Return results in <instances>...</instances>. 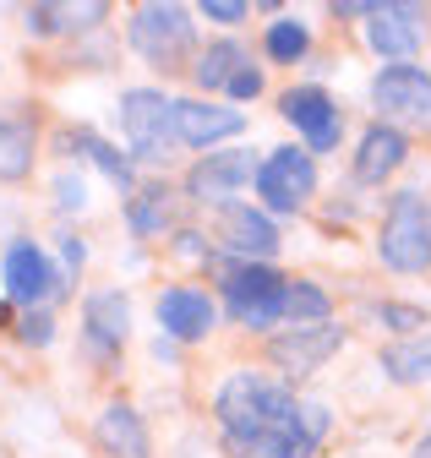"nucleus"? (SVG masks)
<instances>
[{
	"mask_svg": "<svg viewBox=\"0 0 431 458\" xmlns=\"http://www.w3.org/2000/svg\"><path fill=\"white\" fill-rule=\"evenodd\" d=\"M213 278H219L224 306L241 327H274L284 317L290 278L274 262H213Z\"/></svg>",
	"mask_w": 431,
	"mask_h": 458,
	"instance_id": "nucleus-2",
	"label": "nucleus"
},
{
	"mask_svg": "<svg viewBox=\"0 0 431 458\" xmlns=\"http://www.w3.org/2000/svg\"><path fill=\"white\" fill-rule=\"evenodd\" d=\"M415 458H431V437H426V442H420V447H415Z\"/></svg>",
	"mask_w": 431,
	"mask_h": 458,
	"instance_id": "nucleus-35",
	"label": "nucleus"
},
{
	"mask_svg": "<svg viewBox=\"0 0 431 458\" xmlns=\"http://www.w3.org/2000/svg\"><path fill=\"white\" fill-rule=\"evenodd\" d=\"M55 246H61V262H66V273H82V262H88V241H77V235H61Z\"/></svg>",
	"mask_w": 431,
	"mask_h": 458,
	"instance_id": "nucleus-33",
	"label": "nucleus"
},
{
	"mask_svg": "<svg viewBox=\"0 0 431 458\" xmlns=\"http://www.w3.org/2000/svg\"><path fill=\"white\" fill-rule=\"evenodd\" d=\"M224 93H230L235 104H246V98H257V93H262V72H257V66L246 61V66H241V72L230 77V88H224Z\"/></svg>",
	"mask_w": 431,
	"mask_h": 458,
	"instance_id": "nucleus-30",
	"label": "nucleus"
},
{
	"mask_svg": "<svg viewBox=\"0 0 431 458\" xmlns=\"http://www.w3.org/2000/svg\"><path fill=\"white\" fill-rule=\"evenodd\" d=\"M246 131V114L235 104H207V98H175V142L181 148H219Z\"/></svg>",
	"mask_w": 431,
	"mask_h": 458,
	"instance_id": "nucleus-13",
	"label": "nucleus"
},
{
	"mask_svg": "<svg viewBox=\"0 0 431 458\" xmlns=\"http://www.w3.org/2000/svg\"><path fill=\"white\" fill-rule=\"evenodd\" d=\"M121 131L137 164H165L175 148V98L158 88H131L121 93Z\"/></svg>",
	"mask_w": 431,
	"mask_h": 458,
	"instance_id": "nucleus-5",
	"label": "nucleus"
},
{
	"mask_svg": "<svg viewBox=\"0 0 431 458\" xmlns=\"http://www.w3.org/2000/svg\"><path fill=\"white\" fill-rule=\"evenodd\" d=\"M17 338L33 344V350H49V344H55V317H49V306L22 311V317H17Z\"/></svg>",
	"mask_w": 431,
	"mask_h": 458,
	"instance_id": "nucleus-28",
	"label": "nucleus"
},
{
	"mask_svg": "<svg viewBox=\"0 0 431 458\" xmlns=\"http://www.w3.org/2000/svg\"><path fill=\"white\" fill-rule=\"evenodd\" d=\"M170 218H175V197H170L165 181H153V186H137V191H131V202H126V224H131V235H137V241H158V235L170 229Z\"/></svg>",
	"mask_w": 431,
	"mask_h": 458,
	"instance_id": "nucleus-22",
	"label": "nucleus"
},
{
	"mask_svg": "<svg viewBox=\"0 0 431 458\" xmlns=\"http://www.w3.org/2000/svg\"><path fill=\"white\" fill-rule=\"evenodd\" d=\"M328 311H334V301H328V290L322 284H311V278H295L290 290H284V317L300 327V322H328Z\"/></svg>",
	"mask_w": 431,
	"mask_h": 458,
	"instance_id": "nucleus-27",
	"label": "nucleus"
},
{
	"mask_svg": "<svg viewBox=\"0 0 431 458\" xmlns=\"http://www.w3.org/2000/svg\"><path fill=\"white\" fill-rule=\"evenodd\" d=\"M371 104L376 114H388V126H431V77L410 66H383L371 77Z\"/></svg>",
	"mask_w": 431,
	"mask_h": 458,
	"instance_id": "nucleus-8",
	"label": "nucleus"
},
{
	"mask_svg": "<svg viewBox=\"0 0 431 458\" xmlns=\"http://www.w3.org/2000/svg\"><path fill=\"white\" fill-rule=\"evenodd\" d=\"M262 49H267V61H279V66H300L311 55V28L300 17H279L262 33Z\"/></svg>",
	"mask_w": 431,
	"mask_h": 458,
	"instance_id": "nucleus-25",
	"label": "nucleus"
},
{
	"mask_svg": "<svg viewBox=\"0 0 431 458\" xmlns=\"http://www.w3.org/2000/svg\"><path fill=\"white\" fill-rule=\"evenodd\" d=\"M383 322L399 327V333H420V327H426V317H420L415 306H383Z\"/></svg>",
	"mask_w": 431,
	"mask_h": 458,
	"instance_id": "nucleus-32",
	"label": "nucleus"
},
{
	"mask_svg": "<svg viewBox=\"0 0 431 458\" xmlns=\"http://www.w3.org/2000/svg\"><path fill=\"white\" fill-rule=\"evenodd\" d=\"M295 404H300L295 387L284 377H267V371H230L219 382V393H213V415H219L230 447H251L279 420H290Z\"/></svg>",
	"mask_w": 431,
	"mask_h": 458,
	"instance_id": "nucleus-1",
	"label": "nucleus"
},
{
	"mask_svg": "<svg viewBox=\"0 0 431 458\" xmlns=\"http://www.w3.org/2000/svg\"><path fill=\"white\" fill-rule=\"evenodd\" d=\"M219 246L230 262H274L279 257V224L251 202H224L219 208Z\"/></svg>",
	"mask_w": 431,
	"mask_h": 458,
	"instance_id": "nucleus-12",
	"label": "nucleus"
},
{
	"mask_svg": "<svg viewBox=\"0 0 431 458\" xmlns=\"http://www.w3.org/2000/svg\"><path fill=\"white\" fill-rule=\"evenodd\" d=\"M126 38H131V49L142 55L148 66L175 72L186 55H191V44H197V28H191V12L175 6V0H148V6L131 12Z\"/></svg>",
	"mask_w": 431,
	"mask_h": 458,
	"instance_id": "nucleus-4",
	"label": "nucleus"
},
{
	"mask_svg": "<svg viewBox=\"0 0 431 458\" xmlns=\"http://www.w3.org/2000/svg\"><path fill=\"white\" fill-rule=\"evenodd\" d=\"M202 17L219 28H235V22H246V6L241 0H202Z\"/></svg>",
	"mask_w": 431,
	"mask_h": 458,
	"instance_id": "nucleus-31",
	"label": "nucleus"
},
{
	"mask_svg": "<svg viewBox=\"0 0 431 458\" xmlns=\"http://www.w3.org/2000/svg\"><path fill=\"white\" fill-rule=\"evenodd\" d=\"M317 191V158L306 148H274L257 164V197L267 213H300Z\"/></svg>",
	"mask_w": 431,
	"mask_h": 458,
	"instance_id": "nucleus-6",
	"label": "nucleus"
},
{
	"mask_svg": "<svg viewBox=\"0 0 431 458\" xmlns=\"http://www.w3.org/2000/svg\"><path fill=\"white\" fill-rule=\"evenodd\" d=\"M175 246H181V257H186V262H202V235H181Z\"/></svg>",
	"mask_w": 431,
	"mask_h": 458,
	"instance_id": "nucleus-34",
	"label": "nucleus"
},
{
	"mask_svg": "<svg viewBox=\"0 0 431 458\" xmlns=\"http://www.w3.org/2000/svg\"><path fill=\"white\" fill-rule=\"evenodd\" d=\"M33 148L38 131L22 109H0V181H28L33 175Z\"/></svg>",
	"mask_w": 431,
	"mask_h": 458,
	"instance_id": "nucleus-21",
	"label": "nucleus"
},
{
	"mask_svg": "<svg viewBox=\"0 0 431 458\" xmlns=\"http://www.w3.org/2000/svg\"><path fill=\"white\" fill-rule=\"evenodd\" d=\"M279 114L306 137V153H311V158H317V153H334L339 137H344V114H339V104L328 98V88H317V82L290 88V93L279 98Z\"/></svg>",
	"mask_w": 431,
	"mask_h": 458,
	"instance_id": "nucleus-10",
	"label": "nucleus"
},
{
	"mask_svg": "<svg viewBox=\"0 0 431 458\" xmlns=\"http://www.w3.org/2000/svg\"><path fill=\"white\" fill-rule=\"evenodd\" d=\"M383 371L393 382H431V338H399L383 350Z\"/></svg>",
	"mask_w": 431,
	"mask_h": 458,
	"instance_id": "nucleus-24",
	"label": "nucleus"
},
{
	"mask_svg": "<svg viewBox=\"0 0 431 458\" xmlns=\"http://www.w3.org/2000/svg\"><path fill=\"white\" fill-rule=\"evenodd\" d=\"M98 442L110 458H153V442H148V426L131 404H104L98 415Z\"/></svg>",
	"mask_w": 431,
	"mask_h": 458,
	"instance_id": "nucleus-20",
	"label": "nucleus"
},
{
	"mask_svg": "<svg viewBox=\"0 0 431 458\" xmlns=\"http://www.w3.org/2000/svg\"><path fill=\"white\" fill-rule=\"evenodd\" d=\"M404 158H410V142H404V131H393V126H366V137H360V148H355V181H366V186H383L388 175H399L404 169Z\"/></svg>",
	"mask_w": 431,
	"mask_h": 458,
	"instance_id": "nucleus-18",
	"label": "nucleus"
},
{
	"mask_svg": "<svg viewBox=\"0 0 431 458\" xmlns=\"http://www.w3.org/2000/svg\"><path fill=\"white\" fill-rule=\"evenodd\" d=\"M0 284L17 306H49L55 295H66V273H55V262L44 257V246L33 241H12L6 257H0Z\"/></svg>",
	"mask_w": 431,
	"mask_h": 458,
	"instance_id": "nucleus-7",
	"label": "nucleus"
},
{
	"mask_svg": "<svg viewBox=\"0 0 431 458\" xmlns=\"http://www.w3.org/2000/svg\"><path fill=\"white\" fill-rule=\"evenodd\" d=\"M104 17H110V6H104V0H82V6H66V0H38V6L22 12L28 33H38V38H55V33H93Z\"/></svg>",
	"mask_w": 431,
	"mask_h": 458,
	"instance_id": "nucleus-19",
	"label": "nucleus"
},
{
	"mask_svg": "<svg viewBox=\"0 0 431 458\" xmlns=\"http://www.w3.org/2000/svg\"><path fill=\"white\" fill-rule=\"evenodd\" d=\"M61 148H66V153H72V148H77V153H88V158H93V164H98L115 186H126V191H131V158H121V148H115V142H104V137H93V131H77V137L66 131V137H61Z\"/></svg>",
	"mask_w": 431,
	"mask_h": 458,
	"instance_id": "nucleus-26",
	"label": "nucleus"
},
{
	"mask_svg": "<svg viewBox=\"0 0 431 458\" xmlns=\"http://www.w3.org/2000/svg\"><path fill=\"white\" fill-rule=\"evenodd\" d=\"M55 208H61V213H82V208H88V186H82V175H72V169H66V175L55 181Z\"/></svg>",
	"mask_w": 431,
	"mask_h": 458,
	"instance_id": "nucleus-29",
	"label": "nucleus"
},
{
	"mask_svg": "<svg viewBox=\"0 0 431 458\" xmlns=\"http://www.w3.org/2000/svg\"><path fill=\"white\" fill-rule=\"evenodd\" d=\"M257 164H262V158H251L246 148L207 153V158H197V164L186 169V191H191L197 202L224 208V202H235L246 186H257Z\"/></svg>",
	"mask_w": 431,
	"mask_h": 458,
	"instance_id": "nucleus-11",
	"label": "nucleus"
},
{
	"mask_svg": "<svg viewBox=\"0 0 431 458\" xmlns=\"http://www.w3.org/2000/svg\"><path fill=\"white\" fill-rule=\"evenodd\" d=\"M126 333H131V301H126V290H93L82 301V338H88V350L98 360L121 355Z\"/></svg>",
	"mask_w": 431,
	"mask_h": 458,
	"instance_id": "nucleus-16",
	"label": "nucleus"
},
{
	"mask_svg": "<svg viewBox=\"0 0 431 458\" xmlns=\"http://www.w3.org/2000/svg\"><path fill=\"white\" fill-rule=\"evenodd\" d=\"M339 344H344V333L334 327V322H317V327H290V333H274V360H279V371L284 377H311L328 355H339Z\"/></svg>",
	"mask_w": 431,
	"mask_h": 458,
	"instance_id": "nucleus-17",
	"label": "nucleus"
},
{
	"mask_svg": "<svg viewBox=\"0 0 431 458\" xmlns=\"http://www.w3.org/2000/svg\"><path fill=\"white\" fill-rule=\"evenodd\" d=\"M420 6H371L366 12V44L383 55L388 66H410V55L420 49Z\"/></svg>",
	"mask_w": 431,
	"mask_h": 458,
	"instance_id": "nucleus-14",
	"label": "nucleus"
},
{
	"mask_svg": "<svg viewBox=\"0 0 431 458\" xmlns=\"http://www.w3.org/2000/svg\"><path fill=\"white\" fill-rule=\"evenodd\" d=\"M328 404H317V398H300L290 410V420H279L267 437H257L251 447H230L235 458H311L317 442L328 437Z\"/></svg>",
	"mask_w": 431,
	"mask_h": 458,
	"instance_id": "nucleus-9",
	"label": "nucleus"
},
{
	"mask_svg": "<svg viewBox=\"0 0 431 458\" xmlns=\"http://www.w3.org/2000/svg\"><path fill=\"white\" fill-rule=\"evenodd\" d=\"M376 257L393 273H426L431 267V208L420 191H399L376 229Z\"/></svg>",
	"mask_w": 431,
	"mask_h": 458,
	"instance_id": "nucleus-3",
	"label": "nucleus"
},
{
	"mask_svg": "<svg viewBox=\"0 0 431 458\" xmlns=\"http://www.w3.org/2000/svg\"><path fill=\"white\" fill-rule=\"evenodd\" d=\"M241 66H246V49H241L235 38H219V44H207L197 61H191V82H197L202 93H224Z\"/></svg>",
	"mask_w": 431,
	"mask_h": 458,
	"instance_id": "nucleus-23",
	"label": "nucleus"
},
{
	"mask_svg": "<svg viewBox=\"0 0 431 458\" xmlns=\"http://www.w3.org/2000/svg\"><path fill=\"white\" fill-rule=\"evenodd\" d=\"M219 322V306L213 295L191 290V284H170V290H158V327H165L175 344H202Z\"/></svg>",
	"mask_w": 431,
	"mask_h": 458,
	"instance_id": "nucleus-15",
	"label": "nucleus"
}]
</instances>
